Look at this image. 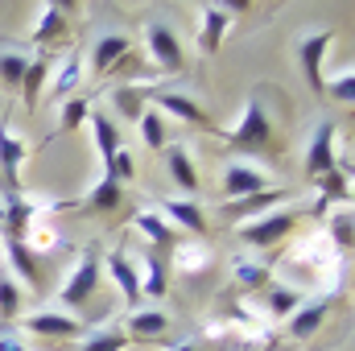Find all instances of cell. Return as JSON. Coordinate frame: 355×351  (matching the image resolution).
Instances as JSON below:
<instances>
[{
    "instance_id": "cell-1",
    "label": "cell",
    "mask_w": 355,
    "mask_h": 351,
    "mask_svg": "<svg viewBox=\"0 0 355 351\" xmlns=\"http://www.w3.org/2000/svg\"><path fill=\"white\" fill-rule=\"evenodd\" d=\"M215 137L223 141L227 153H257V157H272V153H281V120H277L272 108H268V87L265 83L252 87L248 103H244V112H240V120H236L232 128L219 124Z\"/></svg>"
},
{
    "instance_id": "cell-2",
    "label": "cell",
    "mask_w": 355,
    "mask_h": 351,
    "mask_svg": "<svg viewBox=\"0 0 355 351\" xmlns=\"http://www.w3.org/2000/svg\"><path fill=\"white\" fill-rule=\"evenodd\" d=\"M99 281H103V248H99V244H87L83 257H79V264L67 273V281H62V289H58V302L71 306V310H83L91 302V293L99 289Z\"/></svg>"
},
{
    "instance_id": "cell-3",
    "label": "cell",
    "mask_w": 355,
    "mask_h": 351,
    "mask_svg": "<svg viewBox=\"0 0 355 351\" xmlns=\"http://www.w3.org/2000/svg\"><path fill=\"white\" fill-rule=\"evenodd\" d=\"M75 8L71 4H62V0H46L42 8H37V21H33V29H29V46L37 50V54H46L50 46H67L71 37H75Z\"/></svg>"
},
{
    "instance_id": "cell-4",
    "label": "cell",
    "mask_w": 355,
    "mask_h": 351,
    "mask_svg": "<svg viewBox=\"0 0 355 351\" xmlns=\"http://www.w3.org/2000/svg\"><path fill=\"white\" fill-rule=\"evenodd\" d=\"M297 223H302V211H297V207H277V211H268V215L252 219V223H236V232H240V240H244L248 248L272 252Z\"/></svg>"
},
{
    "instance_id": "cell-5",
    "label": "cell",
    "mask_w": 355,
    "mask_h": 351,
    "mask_svg": "<svg viewBox=\"0 0 355 351\" xmlns=\"http://www.w3.org/2000/svg\"><path fill=\"white\" fill-rule=\"evenodd\" d=\"M132 62H137V42L124 29H112L91 46V75L95 79H107L112 71H128Z\"/></svg>"
},
{
    "instance_id": "cell-6",
    "label": "cell",
    "mask_w": 355,
    "mask_h": 351,
    "mask_svg": "<svg viewBox=\"0 0 355 351\" xmlns=\"http://www.w3.org/2000/svg\"><path fill=\"white\" fill-rule=\"evenodd\" d=\"M145 99H153V108L162 112V116H174L182 124H190V128H202V132H219V124H215V116L202 108V103H194L186 91H166V87H145Z\"/></svg>"
},
{
    "instance_id": "cell-7",
    "label": "cell",
    "mask_w": 355,
    "mask_h": 351,
    "mask_svg": "<svg viewBox=\"0 0 355 351\" xmlns=\"http://www.w3.org/2000/svg\"><path fill=\"white\" fill-rule=\"evenodd\" d=\"M145 54L157 62V71H166V75H182L186 71V54H182V42H178V33L166 25V21H145Z\"/></svg>"
},
{
    "instance_id": "cell-8",
    "label": "cell",
    "mask_w": 355,
    "mask_h": 351,
    "mask_svg": "<svg viewBox=\"0 0 355 351\" xmlns=\"http://www.w3.org/2000/svg\"><path fill=\"white\" fill-rule=\"evenodd\" d=\"M339 37V29H314V33H306L302 42H297V67H302V75H306V87L314 91V95H327V79H322V58H327V50H331V42Z\"/></svg>"
},
{
    "instance_id": "cell-9",
    "label": "cell",
    "mask_w": 355,
    "mask_h": 351,
    "mask_svg": "<svg viewBox=\"0 0 355 351\" xmlns=\"http://www.w3.org/2000/svg\"><path fill=\"white\" fill-rule=\"evenodd\" d=\"M339 293H327V298H314V302H302L289 318H285V335L289 339H297V343H306V339H314L318 331H322V323L339 310Z\"/></svg>"
},
{
    "instance_id": "cell-10",
    "label": "cell",
    "mask_w": 355,
    "mask_h": 351,
    "mask_svg": "<svg viewBox=\"0 0 355 351\" xmlns=\"http://www.w3.org/2000/svg\"><path fill=\"white\" fill-rule=\"evenodd\" d=\"M54 211H75V215H99V219H107V215L124 211V186L112 174H103L91 186L87 198H79V203H54Z\"/></svg>"
},
{
    "instance_id": "cell-11",
    "label": "cell",
    "mask_w": 355,
    "mask_h": 351,
    "mask_svg": "<svg viewBox=\"0 0 355 351\" xmlns=\"http://www.w3.org/2000/svg\"><path fill=\"white\" fill-rule=\"evenodd\" d=\"M219 190H223V203H236V198H248V194H261V190H272V178L252 166V162H227V170L219 178Z\"/></svg>"
},
{
    "instance_id": "cell-12",
    "label": "cell",
    "mask_w": 355,
    "mask_h": 351,
    "mask_svg": "<svg viewBox=\"0 0 355 351\" xmlns=\"http://www.w3.org/2000/svg\"><path fill=\"white\" fill-rule=\"evenodd\" d=\"M29 157V145L21 141V132L8 124V116L0 120V178H4V194H21V166Z\"/></svg>"
},
{
    "instance_id": "cell-13",
    "label": "cell",
    "mask_w": 355,
    "mask_h": 351,
    "mask_svg": "<svg viewBox=\"0 0 355 351\" xmlns=\"http://www.w3.org/2000/svg\"><path fill=\"white\" fill-rule=\"evenodd\" d=\"M232 17H236V8L232 4H219V0H211V4L198 8V54L202 58L219 54V46H223V37L232 29Z\"/></svg>"
},
{
    "instance_id": "cell-14",
    "label": "cell",
    "mask_w": 355,
    "mask_h": 351,
    "mask_svg": "<svg viewBox=\"0 0 355 351\" xmlns=\"http://www.w3.org/2000/svg\"><path fill=\"white\" fill-rule=\"evenodd\" d=\"M46 211H50V203L29 198L25 190H21V194H4V207H0V219H4V240H25L29 223H33L37 215H46Z\"/></svg>"
},
{
    "instance_id": "cell-15",
    "label": "cell",
    "mask_w": 355,
    "mask_h": 351,
    "mask_svg": "<svg viewBox=\"0 0 355 351\" xmlns=\"http://www.w3.org/2000/svg\"><path fill=\"white\" fill-rule=\"evenodd\" d=\"M335 120H322L310 137V149H306V182H318L322 174L339 170V153H335Z\"/></svg>"
},
{
    "instance_id": "cell-16",
    "label": "cell",
    "mask_w": 355,
    "mask_h": 351,
    "mask_svg": "<svg viewBox=\"0 0 355 351\" xmlns=\"http://www.w3.org/2000/svg\"><path fill=\"white\" fill-rule=\"evenodd\" d=\"M281 203H289V190L285 186H272V190H261V194H248V198H236V203H223V219L227 223H252V219H261L268 211H277Z\"/></svg>"
},
{
    "instance_id": "cell-17",
    "label": "cell",
    "mask_w": 355,
    "mask_h": 351,
    "mask_svg": "<svg viewBox=\"0 0 355 351\" xmlns=\"http://www.w3.org/2000/svg\"><path fill=\"white\" fill-rule=\"evenodd\" d=\"M25 331L42 335V339H79V335H87V318L58 314V310H37L33 318H25Z\"/></svg>"
},
{
    "instance_id": "cell-18",
    "label": "cell",
    "mask_w": 355,
    "mask_h": 351,
    "mask_svg": "<svg viewBox=\"0 0 355 351\" xmlns=\"http://www.w3.org/2000/svg\"><path fill=\"white\" fill-rule=\"evenodd\" d=\"M132 228L149 240V252L170 257L178 244H182L178 228H170V223H166V215H162V211H132Z\"/></svg>"
},
{
    "instance_id": "cell-19",
    "label": "cell",
    "mask_w": 355,
    "mask_h": 351,
    "mask_svg": "<svg viewBox=\"0 0 355 351\" xmlns=\"http://www.w3.org/2000/svg\"><path fill=\"white\" fill-rule=\"evenodd\" d=\"M107 277H112V285L120 289V298H124L128 314H132V310H141V277H137V264L124 257V248L107 252Z\"/></svg>"
},
{
    "instance_id": "cell-20",
    "label": "cell",
    "mask_w": 355,
    "mask_h": 351,
    "mask_svg": "<svg viewBox=\"0 0 355 351\" xmlns=\"http://www.w3.org/2000/svg\"><path fill=\"white\" fill-rule=\"evenodd\" d=\"M318 190V203H314V215H327L335 207H352V174L347 170H331L318 182H310Z\"/></svg>"
},
{
    "instance_id": "cell-21",
    "label": "cell",
    "mask_w": 355,
    "mask_h": 351,
    "mask_svg": "<svg viewBox=\"0 0 355 351\" xmlns=\"http://www.w3.org/2000/svg\"><path fill=\"white\" fill-rule=\"evenodd\" d=\"M4 273L8 277H21L25 285H37L42 289V281H46V268H42V257H33L21 240H4Z\"/></svg>"
},
{
    "instance_id": "cell-22",
    "label": "cell",
    "mask_w": 355,
    "mask_h": 351,
    "mask_svg": "<svg viewBox=\"0 0 355 351\" xmlns=\"http://www.w3.org/2000/svg\"><path fill=\"white\" fill-rule=\"evenodd\" d=\"M137 277H141V298L162 302V298L170 293V264H166V257H162V252H141Z\"/></svg>"
},
{
    "instance_id": "cell-23",
    "label": "cell",
    "mask_w": 355,
    "mask_h": 351,
    "mask_svg": "<svg viewBox=\"0 0 355 351\" xmlns=\"http://www.w3.org/2000/svg\"><path fill=\"white\" fill-rule=\"evenodd\" d=\"M166 264H170V277L198 281V277L211 268V248H198V244H178L174 252L166 257Z\"/></svg>"
},
{
    "instance_id": "cell-24",
    "label": "cell",
    "mask_w": 355,
    "mask_h": 351,
    "mask_svg": "<svg viewBox=\"0 0 355 351\" xmlns=\"http://www.w3.org/2000/svg\"><path fill=\"white\" fill-rule=\"evenodd\" d=\"M120 331L128 335V343H149V339H162L170 331V314H162V310H132Z\"/></svg>"
},
{
    "instance_id": "cell-25",
    "label": "cell",
    "mask_w": 355,
    "mask_h": 351,
    "mask_svg": "<svg viewBox=\"0 0 355 351\" xmlns=\"http://www.w3.org/2000/svg\"><path fill=\"white\" fill-rule=\"evenodd\" d=\"M162 215L170 228H186L190 236H207V215L194 198H166L162 203Z\"/></svg>"
},
{
    "instance_id": "cell-26",
    "label": "cell",
    "mask_w": 355,
    "mask_h": 351,
    "mask_svg": "<svg viewBox=\"0 0 355 351\" xmlns=\"http://www.w3.org/2000/svg\"><path fill=\"white\" fill-rule=\"evenodd\" d=\"M29 62H33V54H29L25 46H17V42H0V87L4 91H21V79H25Z\"/></svg>"
},
{
    "instance_id": "cell-27",
    "label": "cell",
    "mask_w": 355,
    "mask_h": 351,
    "mask_svg": "<svg viewBox=\"0 0 355 351\" xmlns=\"http://www.w3.org/2000/svg\"><path fill=\"white\" fill-rule=\"evenodd\" d=\"M166 166H170V178H174V186L182 194H198V190H202V186H198V170H194L186 145H166Z\"/></svg>"
},
{
    "instance_id": "cell-28",
    "label": "cell",
    "mask_w": 355,
    "mask_h": 351,
    "mask_svg": "<svg viewBox=\"0 0 355 351\" xmlns=\"http://www.w3.org/2000/svg\"><path fill=\"white\" fill-rule=\"evenodd\" d=\"M50 54H33V62H29V71H25V79H21V99H25V112H37L42 108V87L50 83Z\"/></svg>"
},
{
    "instance_id": "cell-29",
    "label": "cell",
    "mask_w": 355,
    "mask_h": 351,
    "mask_svg": "<svg viewBox=\"0 0 355 351\" xmlns=\"http://www.w3.org/2000/svg\"><path fill=\"white\" fill-rule=\"evenodd\" d=\"M87 124H91V137H95V149H99V157H103V166L120 153V128L112 124V116L107 112H87Z\"/></svg>"
},
{
    "instance_id": "cell-30",
    "label": "cell",
    "mask_w": 355,
    "mask_h": 351,
    "mask_svg": "<svg viewBox=\"0 0 355 351\" xmlns=\"http://www.w3.org/2000/svg\"><path fill=\"white\" fill-rule=\"evenodd\" d=\"M232 277H236V289H244V293H257V289H268L272 285L268 261H248V257H236Z\"/></svg>"
},
{
    "instance_id": "cell-31",
    "label": "cell",
    "mask_w": 355,
    "mask_h": 351,
    "mask_svg": "<svg viewBox=\"0 0 355 351\" xmlns=\"http://www.w3.org/2000/svg\"><path fill=\"white\" fill-rule=\"evenodd\" d=\"M327 244L339 252V257H347L355 244V228H352V207H335V211H327Z\"/></svg>"
},
{
    "instance_id": "cell-32",
    "label": "cell",
    "mask_w": 355,
    "mask_h": 351,
    "mask_svg": "<svg viewBox=\"0 0 355 351\" xmlns=\"http://www.w3.org/2000/svg\"><path fill=\"white\" fill-rule=\"evenodd\" d=\"M137 128H141V141H145L149 153H162V149L170 145V120H166L157 108H145V112L137 116Z\"/></svg>"
},
{
    "instance_id": "cell-33",
    "label": "cell",
    "mask_w": 355,
    "mask_h": 351,
    "mask_svg": "<svg viewBox=\"0 0 355 351\" xmlns=\"http://www.w3.org/2000/svg\"><path fill=\"white\" fill-rule=\"evenodd\" d=\"M50 215H54V203H50V211H46V215H37V219L29 223L25 240H21L33 257H42V252H54V248H58V232H54V219H50Z\"/></svg>"
},
{
    "instance_id": "cell-34",
    "label": "cell",
    "mask_w": 355,
    "mask_h": 351,
    "mask_svg": "<svg viewBox=\"0 0 355 351\" xmlns=\"http://www.w3.org/2000/svg\"><path fill=\"white\" fill-rule=\"evenodd\" d=\"M79 83H83V54L75 50V54H67V58H62V67L54 71V79H50L46 87H50L54 99H71V91L79 87Z\"/></svg>"
},
{
    "instance_id": "cell-35",
    "label": "cell",
    "mask_w": 355,
    "mask_h": 351,
    "mask_svg": "<svg viewBox=\"0 0 355 351\" xmlns=\"http://www.w3.org/2000/svg\"><path fill=\"white\" fill-rule=\"evenodd\" d=\"M306 298H302V289H289V285H268L265 289V318H289L297 306H302Z\"/></svg>"
},
{
    "instance_id": "cell-36",
    "label": "cell",
    "mask_w": 355,
    "mask_h": 351,
    "mask_svg": "<svg viewBox=\"0 0 355 351\" xmlns=\"http://www.w3.org/2000/svg\"><path fill=\"white\" fill-rule=\"evenodd\" d=\"M112 108L120 112V120H137V116L145 112V87H141V83L112 87Z\"/></svg>"
},
{
    "instance_id": "cell-37",
    "label": "cell",
    "mask_w": 355,
    "mask_h": 351,
    "mask_svg": "<svg viewBox=\"0 0 355 351\" xmlns=\"http://www.w3.org/2000/svg\"><path fill=\"white\" fill-rule=\"evenodd\" d=\"M17 314H21V285L17 277L0 273V327H12Z\"/></svg>"
},
{
    "instance_id": "cell-38",
    "label": "cell",
    "mask_w": 355,
    "mask_h": 351,
    "mask_svg": "<svg viewBox=\"0 0 355 351\" xmlns=\"http://www.w3.org/2000/svg\"><path fill=\"white\" fill-rule=\"evenodd\" d=\"M87 112H91V99H83V95L62 99V120H58V132H75L79 124H87Z\"/></svg>"
},
{
    "instance_id": "cell-39",
    "label": "cell",
    "mask_w": 355,
    "mask_h": 351,
    "mask_svg": "<svg viewBox=\"0 0 355 351\" xmlns=\"http://www.w3.org/2000/svg\"><path fill=\"white\" fill-rule=\"evenodd\" d=\"M124 348H128V335L120 327H103V331H95L83 343V351H124Z\"/></svg>"
},
{
    "instance_id": "cell-40",
    "label": "cell",
    "mask_w": 355,
    "mask_h": 351,
    "mask_svg": "<svg viewBox=\"0 0 355 351\" xmlns=\"http://www.w3.org/2000/svg\"><path fill=\"white\" fill-rule=\"evenodd\" d=\"M322 91H327L331 99H339L343 108H352V99H355V71H352V67H343V75H335Z\"/></svg>"
},
{
    "instance_id": "cell-41",
    "label": "cell",
    "mask_w": 355,
    "mask_h": 351,
    "mask_svg": "<svg viewBox=\"0 0 355 351\" xmlns=\"http://www.w3.org/2000/svg\"><path fill=\"white\" fill-rule=\"evenodd\" d=\"M103 174H112L116 182H120V186H128V182L137 178V157H132L128 149H120V153H116V157L103 166Z\"/></svg>"
},
{
    "instance_id": "cell-42",
    "label": "cell",
    "mask_w": 355,
    "mask_h": 351,
    "mask_svg": "<svg viewBox=\"0 0 355 351\" xmlns=\"http://www.w3.org/2000/svg\"><path fill=\"white\" fill-rule=\"evenodd\" d=\"M170 351H198V343H194V339H178Z\"/></svg>"
}]
</instances>
